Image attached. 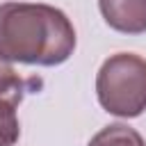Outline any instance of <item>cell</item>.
<instances>
[{"label": "cell", "mask_w": 146, "mask_h": 146, "mask_svg": "<svg viewBox=\"0 0 146 146\" xmlns=\"http://www.w3.org/2000/svg\"><path fill=\"white\" fill-rule=\"evenodd\" d=\"M75 50V30L66 14L41 2L0 5V57L7 62L59 66Z\"/></svg>", "instance_id": "obj_1"}, {"label": "cell", "mask_w": 146, "mask_h": 146, "mask_svg": "<svg viewBox=\"0 0 146 146\" xmlns=\"http://www.w3.org/2000/svg\"><path fill=\"white\" fill-rule=\"evenodd\" d=\"M96 94L105 112L123 119L139 116L146 110V59L135 52L107 57L96 75Z\"/></svg>", "instance_id": "obj_2"}, {"label": "cell", "mask_w": 146, "mask_h": 146, "mask_svg": "<svg viewBox=\"0 0 146 146\" xmlns=\"http://www.w3.org/2000/svg\"><path fill=\"white\" fill-rule=\"evenodd\" d=\"M105 23L123 34L146 32V0H98Z\"/></svg>", "instance_id": "obj_3"}, {"label": "cell", "mask_w": 146, "mask_h": 146, "mask_svg": "<svg viewBox=\"0 0 146 146\" xmlns=\"http://www.w3.org/2000/svg\"><path fill=\"white\" fill-rule=\"evenodd\" d=\"M87 146H146V144L135 128L123 123H112L105 125L100 132H96Z\"/></svg>", "instance_id": "obj_4"}, {"label": "cell", "mask_w": 146, "mask_h": 146, "mask_svg": "<svg viewBox=\"0 0 146 146\" xmlns=\"http://www.w3.org/2000/svg\"><path fill=\"white\" fill-rule=\"evenodd\" d=\"M25 84L27 82L11 68V64L0 57V98L14 103L18 107L23 96H25Z\"/></svg>", "instance_id": "obj_5"}, {"label": "cell", "mask_w": 146, "mask_h": 146, "mask_svg": "<svg viewBox=\"0 0 146 146\" xmlns=\"http://www.w3.org/2000/svg\"><path fill=\"white\" fill-rule=\"evenodd\" d=\"M21 137L16 105L0 98V146H14Z\"/></svg>", "instance_id": "obj_6"}]
</instances>
